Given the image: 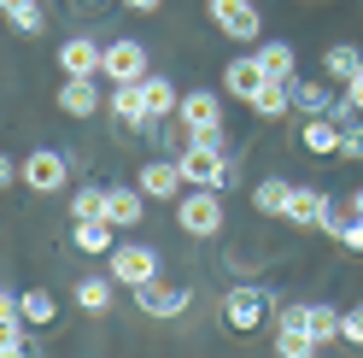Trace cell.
Wrapping results in <instances>:
<instances>
[{"mask_svg": "<svg viewBox=\"0 0 363 358\" xmlns=\"http://www.w3.org/2000/svg\"><path fill=\"white\" fill-rule=\"evenodd\" d=\"M111 300H118V276H111V271H94V276H77L71 282V305L88 311V318H106Z\"/></svg>", "mask_w": 363, "mask_h": 358, "instance_id": "17", "label": "cell"}, {"mask_svg": "<svg viewBox=\"0 0 363 358\" xmlns=\"http://www.w3.org/2000/svg\"><path fill=\"white\" fill-rule=\"evenodd\" d=\"M0 12H6V24H12V30H24V36H41V30H48V12H41V0H0Z\"/></svg>", "mask_w": 363, "mask_h": 358, "instance_id": "29", "label": "cell"}, {"mask_svg": "<svg viewBox=\"0 0 363 358\" xmlns=\"http://www.w3.org/2000/svg\"><path fill=\"white\" fill-rule=\"evenodd\" d=\"M340 94H346V100H352V106H357V112H363V77H352V82H346V88H340Z\"/></svg>", "mask_w": 363, "mask_h": 358, "instance_id": "36", "label": "cell"}, {"mask_svg": "<svg viewBox=\"0 0 363 358\" xmlns=\"http://www.w3.org/2000/svg\"><path fill=\"white\" fill-rule=\"evenodd\" d=\"M293 106H299V118H323V112H334L340 106V94H334V82L323 77V82H293Z\"/></svg>", "mask_w": 363, "mask_h": 358, "instance_id": "23", "label": "cell"}, {"mask_svg": "<svg viewBox=\"0 0 363 358\" xmlns=\"http://www.w3.org/2000/svg\"><path fill=\"white\" fill-rule=\"evenodd\" d=\"M0 358H35L30 341H0Z\"/></svg>", "mask_w": 363, "mask_h": 358, "instance_id": "35", "label": "cell"}, {"mask_svg": "<svg viewBox=\"0 0 363 358\" xmlns=\"http://www.w3.org/2000/svg\"><path fill=\"white\" fill-rule=\"evenodd\" d=\"M293 188H299V183H287V176H258V183H252V212L258 217H281Z\"/></svg>", "mask_w": 363, "mask_h": 358, "instance_id": "22", "label": "cell"}, {"mask_svg": "<svg viewBox=\"0 0 363 358\" xmlns=\"http://www.w3.org/2000/svg\"><path fill=\"white\" fill-rule=\"evenodd\" d=\"M323 77H328V82H340V88H346L352 77H363V53L352 48V41H334V48L323 53Z\"/></svg>", "mask_w": 363, "mask_h": 358, "instance_id": "26", "label": "cell"}, {"mask_svg": "<svg viewBox=\"0 0 363 358\" xmlns=\"http://www.w3.org/2000/svg\"><path fill=\"white\" fill-rule=\"evenodd\" d=\"M223 223H229V212H223V194L217 188H188L176 200V229L182 235L211 241V235H223Z\"/></svg>", "mask_w": 363, "mask_h": 358, "instance_id": "1", "label": "cell"}, {"mask_svg": "<svg viewBox=\"0 0 363 358\" xmlns=\"http://www.w3.org/2000/svg\"><path fill=\"white\" fill-rule=\"evenodd\" d=\"M176 124L188 129V141H223V94L217 88H188Z\"/></svg>", "mask_w": 363, "mask_h": 358, "instance_id": "5", "label": "cell"}, {"mask_svg": "<svg viewBox=\"0 0 363 358\" xmlns=\"http://www.w3.org/2000/svg\"><path fill=\"white\" fill-rule=\"evenodd\" d=\"M71 124H82V118H94V112L106 106V94H100V77H65L59 82V100H53Z\"/></svg>", "mask_w": 363, "mask_h": 358, "instance_id": "13", "label": "cell"}, {"mask_svg": "<svg viewBox=\"0 0 363 358\" xmlns=\"http://www.w3.org/2000/svg\"><path fill=\"white\" fill-rule=\"evenodd\" d=\"M188 188H217L223 194V176H229V141H182L176 153Z\"/></svg>", "mask_w": 363, "mask_h": 358, "instance_id": "4", "label": "cell"}, {"mask_svg": "<svg viewBox=\"0 0 363 358\" xmlns=\"http://www.w3.org/2000/svg\"><path fill=\"white\" fill-rule=\"evenodd\" d=\"M123 12H135V18H152V12H164V0H118Z\"/></svg>", "mask_w": 363, "mask_h": 358, "instance_id": "34", "label": "cell"}, {"mask_svg": "<svg viewBox=\"0 0 363 358\" xmlns=\"http://www.w3.org/2000/svg\"><path fill=\"white\" fill-rule=\"evenodd\" d=\"M340 159H363V118L346 124V141H340Z\"/></svg>", "mask_w": 363, "mask_h": 358, "instance_id": "33", "label": "cell"}, {"mask_svg": "<svg viewBox=\"0 0 363 358\" xmlns=\"http://www.w3.org/2000/svg\"><path fill=\"white\" fill-rule=\"evenodd\" d=\"M305 329L316 335V347L340 341V305H328V300H305Z\"/></svg>", "mask_w": 363, "mask_h": 358, "instance_id": "27", "label": "cell"}, {"mask_svg": "<svg viewBox=\"0 0 363 358\" xmlns=\"http://www.w3.org/2000/svg\"><path fill=\"white\" fill-rule=\"evenodd\" d=\"M206 18H211L217 36L240 41V48H258V41H264V12H258V0H206Z\"/></svg>", "mask_w": 363, "mask_h": 358, "instance_id": "3", "label": "cell"}, {"mask_svg": "<svg viewBox=\"0 0 363 358\" xmlns=\"http://www.w3.org/2000/svg\"><path fill=\"white\" fill-rule=\"evenodd\" d=\"M328 206H334V194H323V188H293V200H287L281 217L293 223V229H323Z\"/></svg>", "mask_w": 363, "mask_h": 358, "instance_id": "20", "label": "cell"}, {"mask_svg": "<svg viewBox=\"0 0 363 358\" xmlns=\"http://www.w3.org/2000/svg\"><path fill=\"white\" fill-rule=\"evenodd\" d=\"M24 188L41 194V200L65 194V188H71V159H65L59 147H35V153H24Z\"/></svg>", "mask_w": 363, "mask_h": 358, "instance_id": "6", "label": "cell"}, {"mask_svg": "<svg viewBox=\"0 0 363 358\" xmlns=\"http://www.w3.org/2000/svg\"><path fill=\"white\" fill-rule=\"evenodd\" d=\"M106 271L118 276V288H141V282H152L164 271V259H158V247H147V241H118V253L106 259Z\"/></svg>", "mask_w": 363, "mask_h": 358, "instance_id": "7", "label": "cell"}, {"mask_svg": "<svg viewBox=\"0 0 363 358\" xmlns=\"http://www.w3.org/2000/svg\"><path fill=\"white\" fill-rule=\"evenodd\" d=\"M100 77H106V82H147V77H152V59H147V48H141L135 36H118V41H106Z\"/></svg>", "mask_w": 363, "mask_h": 358, "instance_id": "9", "label": "cell"}, {"mask_svg": "<svg viewBox=\"0 0 363 358\" xmlns=\"http://www.w3.org/2000/svg\"><path fill=\"white\" fill-rule=\"evenodd\" d=\"M264 65H258V53H240V59H229L223 65V94L229 100H240V106H252L258 94H264Z\"/></svg>", "mask_w": 363, "mask_h": 358, "instance_id": "12", "label": "cell"}, {"mask_svg": "<svg viewBox=\"0 0 363 358\" xmlns=\"http://www.w3.org/2000/svg\"><path fill=\"white\" fill-rule=\"evenodd\" d=\"M88 217H106V188L100 183H82L71 194V223H88Z\"/></svg>", "mask_w": 363, "mask_h": 358, "instance_id": "31", "label": "cell"}, {"mask_svg": "<svg viewBox=\"0 0 363 358\" xmlns=\"http://www.w3.org/2000/svg\"><path fill=\"white\" fill-rule=\"evenodd\" d=\"M135 183H141L147 200H182L188 194V176H182L176 159H147L141 170H135Z\"/></svg>", "mask_w": 363, "mask_h": 358, "instance_id": "15", "label": "cell"}, {"mask_svg": "<svg viewBox=\"0 0 363 358\" xmlns=\"http://www.w3.org/2000/svg\"><path fill=\"white\" fill-rule=\"evenodd\" d=\"M293 82H299V77H293ZM293 82H264V94L252 100V118L258 124H281L287 112H299V106H293Z\"/></svg>", "mask_w": 363, "mask_h": 358, "instance_id": "24", "label": "cell"}, {"mask_svg": "<svg viewBox=\"0 0 363 358\" xmlns=\"http://www.w3.org/2000/svg\"><path fill=\"white\" fill-rule=\"evenodd\" d=\"M352 206H357V217H363V188H352Z\"/></svg>", "mask_w": 363, "mask_h": 358, "instance_id": "39", "label": "cell"}, {"mask_svg": "<svg viewBox=\"0 0 363 358\" xmlns=\"http://www.w3.org/2000/svg\"><path fill=\"white\" fill-rule=\"evenodd\" d=\"M141 94H147V112H152V118H164V124H176V112H182V88L170 82V77H147L141 82Z\"/></svg>", "mask_w": 363, "mask_h": 358, "instance_id": "25", "label": "cell"}, {"mask_svg": "<svg viewBox=\"0 0 363 358\" xmlns=\"http://www.w3.org/2000/svg\"><path fill=\"white\" fill-rule=\"evenodd\" d=\"M65 6H82V12H100L106 0H65Z\"/></svg>", "mask_w": 363, "mask_h": 358, "instance_id": "38", "label": "cell"}, {"mask_svg": "<svg viewBox=\"0 0 363 358\" xmlns=\"http://www.w3.org/2000/svg\"><path fill=\"white\" fill-rule=\"evenodd\" d=\"M269 288H258V282H235L229 294H223V329L229 335H258L264 323H269Z\"/></svg>", "mask_w": 363, "mask_h": 358, "instance_id": "2", "label": "cell"}, {"mask_svg": "<svg viewBox=\"0 0 363 358\" xmlns=\"http://www.w3.org/2000/svg\"><path fill=\"white\" fill-rule=\"evenodd\" d=\"M71 247L88 253V259H111V253H118V223H106V217L71 223Z\"/></svg>", "mask_w": 363, "mask_h": 358, "instance_id": "19", "label": "cell"}, {"mask_svg": "<svg viewBox=\"0 0 363 358\" xmlns=\"http://www.w3.org/2000/svg\"><path fill=\"white\" fill-rule=\"evenodd\" d=\"M106 112H111V124H118V129H135V136H147L152 124H164V118H152V112H147V94H141V82H111V94H106Z\"/></svg>", "mask_w": 363, "mask_h": 358, "instance_id": "11", "label": "cell"}, {"mask_svg": "<svg viewBox=\"0 0 363 358\" xmlns=\"http://www.w3.org/2000/svg\"><path fill=\"white\" fill-rule=\"evenodd\" d=\"M141 217H147V194H141V183H111V188H106V223L135 229Z\"/></svg>", "mask_w": 363, "mask_h": 358, "instance_id": "18", "label": "cell"}, {"mask_svg": "<svg viewBox=\"0 0 363 358\" xmlns=\"http://www.w3.org/2000/svg\"><path fill=\"white\" fill-rule=\"evenodd\" d=\"M258 65H264V77L269 82H293L299 77V53H293V41H258Z\"/></svg>", "mask_w": 363, "mask_h": 358, "instance_id": "21", "label": "cell"}, {"mask_svg": "<svg viewBox=\"0 0 363 358\" xmlns=\"http://www.w3.org/2000/svg\"><path fill=\"white\" fill-rule=\"evenodd\" d=\"M340 141H346V124L323 112V118H299V147L316 153V159H340Z\"/></svg>", "mask_w": 363, "mask_h": 358, "instance_id": "16", "label": "cell"}, {"mask_svg": "<svg viewBox=\"0 0 363 358\" xmlns=\"http://www.w3.org/2000/svg\"><path fill=\"white\" fill-rule=\"evenodd\" d=\"M340 341H346V347H363V305L340 311Z\"/></svg>", "mask_w": 363, "mask_h": 358, "instance_id": "32", "label": "cell"}, {"mask_svg": "<svg viewBox=\"0 0 363 358\" xmlns=\"http://www.w3.org/2000/svg\"><path fill=\"white\" fill-rule=\"evenodd\" d=\"M100 65H106V41H94V36H65L59 41V71L65 77H100Z\"/></svg>", "mask_w": 363, "mask_h": 358, "instance_id": "14", "label": "cell"}, {"mask_svg": "<svg viewBox=\"0 0 363 358\" xmlns=\"http://www.w3.org/2000/svg\"><path fill=\"white\" fill-rule=\"evenodd\" d=\"M357 223H363V217H357L352 194H346V200H334V206H328V217H323V235H328V241H346V235L357 229Z\"/></svg>", "mask_w": 363, "mask_h": 358, "instance_id": "30", "label": "cell"}, {"mask_svg": "<svg viewBox=\"0 0 363 358\" xmlns=\"http://www.w3.org/2000/svg\"><path fill=\"white\" fill-rule=\"evenodd\" d=\"M340 247H346V253H363V223H357V229H352L346 241H340Z\"/></svg>", "mask_w": 363, "mask_h": 358, "instance_id": "37", "label": "cell"}, {"mask_svg": "<svg viewBox=\"0 0 363 358\" xmlns=\"http://www.w3.org/2000/svg\"><path fill=\"white\" fill-rule=\"evenodd\" d=\"M135 305L147 311V318H188V305H194V288H182V282H164V276H152L141 288H129Z\"/></svg>", "mask_w": 363, "mask_h": 358, "instance_id": "10", "label": "cell"}, {"mask_svg": "<svg viewBox=\"0 0 363 358\" xmlns=\"http://www.w3.org/2000/svg\"><path fill=\"white\" fill-rule=\"evenodd\" d=\"M24 323L30 329H53L59 323V294H48V288H24Z\"/></svg>", "mask_w": 363, "mask_h": 358, "instance_id": "28", "label": "cell"}, {"mask_svg": "<svg viewBox=\"0 0 363 358\" xmlns=\"http://www.w3.org/2000/svg\"><path fill=\"white\" fill-rule=\"evenodd\" d=\"M269 347H276V358H316V352H323V347H316V335L305 329V305H281L276 311Z\"/></svg>", "mask_w": 363, "mask_h": 358, "instance_id": "8", "label": "cell"}]
</instances>
